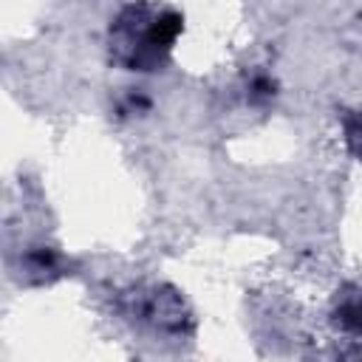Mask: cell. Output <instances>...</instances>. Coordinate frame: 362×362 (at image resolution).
<instances>
[{"mask_svg":"<svg viewBox=\"0 0 362 362\" xmlns=\"http://www.w3.org/2000/svg\"><path fill=\"white\" fill-rule=\"evenodd\" d=\"M184 20L173 8L153 3H130L110 23V59L127 71H156L167 62Z\"/></svg>","mask_w":362,"mask_h":362,"instance_id":"obj_1","label":"cell"},{"mask_svg":"<svg viewBox=\"0 0 362 362\" xmlns=\"http://www.w3.org/2000/svg\"><path fill=\"white\" fill-rule=\"evenodd\" d=\"M331 322L339 334L362 342V288L345 286L342 291H337L334 308H331Z\"/></svg>","mask_w":362,"mask_h":362,"instance_id":"obj_3","label":"cell"},{"mask_svg":"<svg viewBox=\"0 0 362 362\" xmlns=\"http://www.w3.org/2000/svg\"><path fill=\"white\" fill-rule=\"evenodd\" d=\"M119 311L139 328L164 337H184L192 331V314L181 294L170 286H139L122 294Z\"/></svg>","mask_w":362,"mask_h":362,"instance_id":"obj_2","label":"cell"},{"mask_svg":"<svg viewBox=\"0 0 362 362\" xmlns=\"http://www.w3.org/2000/svg\"><path fill=\"white\" fill-rule=\"evenodd\" d=\"M342 133H345L348 153H351L356 161H362V107L342 116Z\"/></svg>","mask_w":362,"mask_h":362,"instance_id":"obj_4","label":"cell"}]
</instances>
